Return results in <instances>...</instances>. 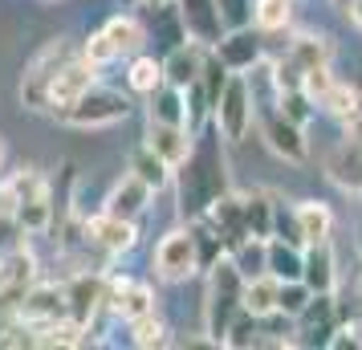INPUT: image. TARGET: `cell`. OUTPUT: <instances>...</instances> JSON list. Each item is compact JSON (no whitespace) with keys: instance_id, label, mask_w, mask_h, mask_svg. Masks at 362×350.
<instances>
[{"instance_id":"obj_20","label":"cell","mask_w":362,"mask_h":350,"mask_svg":"<svg viewBox=\"0 0 362 350\" xmlns=\"http://www.w3.org/2000/svg\"><path fill=\"white\" fill-rule=\"evenodd\" d=\"M147 147H155L171 167H180L196 147V131L175 127V122H147Z\"/></svg>"},{"instance_id":"obj_35","label":"cell","mask_w":362,"mask_h":350,"mask_svg":"<svg viewBox=\"0 0 362 350\" xmlns=\"http://www.w3.org/2000/svg\"><path fill=\"white\" fill-rule=\"evenodd\" d=\"M285 53H289L301 69H313V66H326L329 62V41L326 37H313V33H301Z\"/></svg>"},{"instance_id":"obj_2","label":"cell","mask_w":362,"mask_h":350,"mask_svg":"<svg viewBox=\"0 0 362 350\" xmlns=\"http://www.w3.org/2000/svg\"><path fill=\"white\" fill-rule=\"evenodd\" d=\"M240 310H245V273L232 257H220L208 269V289H204V334L216 346H224V334Z\"/></svg>"},{"instance_id":"obj_48","label":"cell","mask_w":362,"mask_h":350,"mask_svg":"<svg viewBox=\"0 0 362 350\" xmlns=\"http://www.w3.org/2000/svg\"><path fill=\"white\" fill-rule=\"evenodd\" d=\"M358 252H362V212H358Z\"/></svg>"},{"instance_id":"obj_30","label":"cell","mask_w":362,"mask_h":350,"mask_svg":"<svg viewBox=\"0 0 362 350\" xmlns=\"http://www.w3.org/2000/svg\"><path fill=\"white\" fill-rule=\"evenodd\" d=\"M297 224H301L305 245H317V240H329V233H334V212L322 200H301L297 204Z\"/></svg>"},{"instance_id":"obj_39","label":"cell","mask_w":362,"mask_h":350,"mask_svg":"<svg viewBox=\"0 0 362 350\" xmlns=\"http://www.w3.org/2000/svg\"><path fill=\"white\" fill-rule=\"evenodd\" d=\"M277 106H281V115L293 118V122H301V127H305V122L317 115V102H313L305 90H281V94H277Z\"/></svg>"},{"instance_id":"obj_19","label":"cell","mask_w":362,"mask_h":350,"mask_svg":"<svg viewBox=\"0 0 362 350\" xmlns=\"http://www.w3.org/2000/svg\"><path fill=\"white\" fill-rule=\"evenodd\" d=\"M151 196H155V187L143 184L134 171H127L122 180L115 184V192L106 196V212H115V216H127V220H139L143 212L151 208Z\"/></svg>"},{"instance_id":"obj_33","label":"cell","mask_w":362,"mask_h":350,"mask_svg":"<svg viewBox=\"0 0 362 350\" xmlns=\"http://www.w3.org/2000/svg\"><path fill=\"white\" fill-rule=\"evenodd\" d=\"M228 257L236 261V269L248 277H257V273H269V240L264 236H245L236 249H228Z\"/></svg>"},{"instance_id":"obj_31","label":"cell","mask_w":362,"mask_h":350,"mask_svg":"<svg viewBox=\"0 0 362 350\" xmlns=\"http://www.w3.org/2000/svg\"><path fill=\"white\" fill-rule=\"evenodd\" d=\"M127 86H131L134 94L147 98L155 86H163V57H155V53H131V62H127Z\"/></svg>"},{"instance_id":"obj_8","label":"cell","mask_w":362,"mask_h":350,"mask_svg":"<svg viewBox=\"0 0 362 350\" xmlns=\"http://www.w3.org/2000/svg\"><path fill=\"white\" fill-rule=\"evenodd\" d=\"M338 322H342V314H338L334 293H313L310 305L293 317L297 346H313V342H317V346H329L334 334H338Z\"/></svg>"},{"instance_id":"obj_7","label":"cell","mask_w":362,"mask_h":350,"mask_svg":"<svg viewBox=\"0 0 362 350\" xmlns=\"http://www.w3.org/2000/svg\"><path fill=\"white\" fill-rule=\"evenodd\" d=\"M151 269H155V277L159 281H192L199 273V252H196V240L187 233V224L183 228H171V233L155 245V257H151Z\"/></svg>"},{"instance_id":"obj_40","label":"cell","mask_w":362,"mask_h":350,"mask_svg":"<svg viewBox=\"0 0 362 350\" xmlns=\"http://www.w3.org/2000/svg\"><path fill=\"white\" fill-rule=\"evenodd\" d=\"M82 57L90 62V66L102 69V66H110V62H118L122 53H118V45L110 41V33H106V29H98V33H90L82 41Z\"/></svg>"},{"instance_id":"obj_50","label":"cell","mask_w":362,"mask_h":350,"mask_svg":"<svg viewBox=\"0 0 362 350\" xmlns=\"http://www.w3.org/2000/svg\"><path fill=\"white\" fill-rule=\"evenodd\" d=\"M358 310H362V305H358Z\"/></svg>"},{"instance_id":"obj_28","label":"cell","mask_w":362,"mask_h":350,"mask_svg":"<svg viewBox=\"0 0 362 350\" xmlns=\"http://www.w3.org/2000/svg\"><path fill=\"white\" fill-rule=\"evenodd\" d=\"M106 33H110V41L118 45V53L122 57H131V53H143V45H147V25L134 17V13H118V17H110L106 25H102Z\"/></svg>"},{"instance_id":"obj_18","label":"cell","mask_w":362,"mask_h":350,"mask_svg":"<svg viewBox=\"0 0 362 350\" xmlns=\"http://www.w3.org/2000/svg\"><path fill=\"white\" fill-rule=\"evenodd\" d=\"M208 216H212V224L220 228V236H224V245L228 249H236L248 233V220H245V196H236V192H224V196H216L212 208H208Z\"/></svg>"},{"instance_id":"obj_26","label":"cell","mask_w":362,"mask_h":350,"mask_svg":"<svg viewBox=\"0 0 362 350\" xmlns=\"http://www.w3.org/2000/svg\"><path fill=\"white\" fill-rule=\"evenodd\" d=\"M187 233H192V240H196L199 269H212L220 257H228V245H224V236H220V228L212 224V216H208V212L187 220Z\"/></svg>"},{"instance_id":"obj_46","label":"cell","mask_w":362,"mask_h":350,"mask_svg":"<svg viewBox=\"0 0 362 350\" xmlns=\"http://www.w3.org/2000/svg\"><path fill=\"white\" fill-rule=\"evenodd\" d=\"M4 163H8V143L0 139V171H4Z\"/></svg>"},{"instance_id":"obj_47","label":"cell","mask_w":362,"mask_h":350,"mask_svg":"<svg viewBox=\"0 0 362 350\" xmlns=\"http://www.w3.org/2000/svg\"><path fill=\"white\" fill-rule=\"evenodd\" d=\"M131 4H167V0H131Z\"/></svg>"},{"instance_id":"obj_34","label":"cell","mask_w":362,"mask_h":350,"mask_svg":"<svg viewBox=\"0 0 362 350\" xmlns=\"http://www.w3.org/2000/svg\"><path fill=\"white\" fill-rule=\"evenodd\" d=\"M131 326V342L134 346H167L171 338H167V322L159 317V310H151V314H143V317H134V322H127Z\"/></svg>"},{"instance_id":"obj_6","label":"cell","mask_w":362,"mask_h":350,"mask_svg":"<svg viewBox=\"0 0 362 350\" xmlns=\"http://www.w3.org/2000/svg\"><path fill=\"white\" fill-rule=\"evenodd\" d=\"M134 110V102L127 94H118L110 86H90L82 98L69 106L62 122L78 127V131H98V127H115V122H127Z\"/></svg>"},{"instance_id":"obj_45","label":"cell","mask_w":362,"mask_h":350,"mask_svg":"<svg viewBox=\"0 0 362 350\" xmlns=\"http://www.w3.org/2000/svg\"><path fill=\"white\" fill-rule=\"evenodd\" d=\"M346 17L354 21V29H362V0H350L346 4Z\"/></svg>"},{"instance_id":"obj_11","label":"cell","mask_w":362,"mask_h":350,"mask_svg":"<svg viewBox=\"0 0 362 350\" xmlns=\"http://www.w3.org/2000/svg\"><path fill=\"white\" fill-rule=\"evenodd\" d=\"M66 310L69 317L78 322V326H94V317L106 310V277L102 273H90V269H82V273H74L66 281Z\"/></svg>"},{"instance_id":"obj_13","label":"cell","mask_w":362,"mask_h":350,"mask_svg":"<svg viewBox=\"0 0 362 350\" xmlns=\"http://www.w3.org/2000/svg\"><path fill=\"white\" fill-rule=\"evenodd\" d=\"M212 53L232 69V74H248V69L264 62V37L257 25H245V29H224V37L212 45Z\"/></svg>"},{"instance_id":"obj_12","label":"cell","mask_w":362,"mask_h":350,"mask_svg":"<svg viewBox=\"0 0 362 350\" xmlns=\"http://www.w3.org/2000/svg\"><path fill=\"white\" fill-rule=\"evenodd\" d=\"M155 310V289L147 281H134V277H118L110 273L106 277V314L122 317V322H134V317H143Z\"/></svg>"},{"instance_id":"obj_49","label":"cell","mask_w":362,"mask_h":350,"mask_svg":"<svg viewBox=\"0 0 362 350\" xmlns=\"http://www.w3.org/2000/svg\"><path fill=\"white\" fill-rule=\"evenodd\" d=\"M354 293H358V305H362V277H358V289H354Z\"/></svg>"},{"instance_id":"obj_29","label":"cell","mask_w":362,"mask_h":350,"mask_svg":"<svg viewBox=\"0 0 362 350\" xmlns=\"http://www.w3.org/2000/svg\"><path fill=\"white\" fill-rule=\"evenodd\" d=\"M277 293H281V281L273 273H257L245 281V310L257 317H269L277 314Z\"/></svg>"},{"instance_id":"obj_4","label":"cell","mask_w":362,"mask_h":350,"mask_svg":"<svg viewBox=\"0 0 362 350\" xmlns=\"http://www.w3.org/2000/svg\"><path fill=\"white\" fill-rule=\"evenodd\" d=\"M212 122L224 143H240L248 139L252 122H257V98H252V86H248V74H232L220 98L212 106Z\"/></svg>"},{"instance_id":"obj_17","label":"cell","mask_w":362,"mask_h":350,"mask_svg":"<svg viewBox=\"0 0 362 350\" xmlns=\"http://www.w3.org/2000/svg\"><path fill=\"white\" fill-rule=\"evenodd\" d=\"M204 57H208V45H199V41H192V37H187V41H180L175 49L163 53V82L187 90V86L199 78Z\"/></svg>"},{"instance_id":"obj_43","label":"cell","mask_w":362,"mask_h":350,"mask_svg":"<svg viewBox=\"0 0 362 350\" xmlns=\"http://www.w3.org/2000/svg\"><path fill=\"white\" fill-rule=\"evenodd\" d=\"M338 82V78H334V69H329V62L326 66H313V69H305V82H301V90H305V94H310L313 102L322 98V94H326L329 86Z\"/></svg>"},{"instance_id":"obj_14","label":"cell","mask_w":362,"mask_h":350,"mask_svg":"<svg viewBox=\"0 0 362 350\" xmlns=\"http://www.w3.org/2000/svg\"><path fill=\"white\" fill-rule=\"evenodd\" d=\"M66 285H53V281H33L17 301V317L29 322V326H49L57 317H66Z\"/></svg>"},{"instance_id":"obj_21","label":"cell","mask_w":362,"mask_h":350,"mask_svg":"<svg viewBox=\"0 0 362 350\" xmlns=\"http://www.w3.org/2000/svg\"><path fill=\"white\" fill-rule=\"evenodd\" d=\"M301 281L310 285L313 293H334V285H338V257H334L329 240L305 245V273H301Z\"/></svg>"},{"instance_id":"obj_5","label":"cell","mask_w":362,"mask_h":350,"mask_svg":"<svg viewBox=\"0 0 362 350\" xmlns=\"http://www.w3.org/2000/svg\"><path fill=\"white\" fill-rule=\"evenodd\" d=\"M257 127H261L264 147L273 151L277 159H285V163H305V159H310V139H305V127L281 115L277 94H269L264 102L257 98Z\"/></svg>"},{"instance_id":"obj_10","label":"cell","mask_w":362,"mask_h":350,"mask_svg":"<svg viewBox=\"0 0 362 350\" xmlns=\"http://www.w3.org/2000/svg\"><path fill=\"white\" fill-rule=\"evenodd\" d=\"M90 86H98V66H90L82 53H78V57H69L66 66L57 69V78L49 82V115L62 118L69 106L90 90Z\"/></svg>"},{"instance_id":"obj_42","label":"cell","mask_w":362,"mask_h":350,"mask_svg":"<svg viewBox=\"0 0 362 350\" xmlns=\"http://www.w3.org/2000/svg\"><path fill=\"white\" fill-rule=\"evenodd\" d=\"M216 4H220L224 29H245L257 21V0H216Z\"/></svg>"},{"instance_id":"obj_44","label":"cell","mask_w":362,"mask_h":350,"mask_svg":"<svg viewBox=\"0 0 362 350\" xmlns=\"http://www.w3.org/2000/svg\"><path fill=\"white\" fill-rule=\"evenodd\" d=\"M346 134H350V139H358V143H362V106H358V115H354L350 122H346Z\"/></svg>"},{"instance_id":"obj_32","label":"cell","mask_w":362,"mask_h":350,"mask_svg":"<svg viewBox=\"0 0 362 350\" xmlns=\"http://www.w3.org/2000/svg\"><path fill=\"white\" fill-rule=\"evenodd\" d=\"M273 212H277V196L273 192H248L245 196V220L252 236H273Z\"/></svg>"},{"instance_id":"obj_25","label":"cell","mask_w":362,"mask_h":350,"mask_svg":"<svg viewBox=\"0 0 362 350\" xmlns=\"http://www.w3.org/2000/svg\"><path fill=\"white\" fill-rule=\"evenodd\" d=\"M358 106H362V82H334L326 94L317 98V110L329 115L334 122H342V127L358 115Z\"/></svg>"},{"instance_id":"obj_24","label":"cell","mask_w":362,"mask_h":350,"mask_svg":"<svg viewBox=\"0 0 362 350\" xmlns=\"http://www.w3.org/2000/svg\"><path fill=\"white\" fill-rule=\"evenodd\" d=\"M151 13V29L147 37H155L163 49H175L180 41H187V29H183V17H180V4L167 0V4H143Z\"/></svg>"},{"instance_id":"obj_41","label":"cell","mask_w":362,"mask_h":350,"mask_svg":"<svg viewBox=\"0 0 362 350\" xmlns=\"http://www.w3.org/2000/svg\"><path fill=\"white\" fill-rule=\"evenodd\" d=\"M273 236L305 249V236H301V224H297V208H289L285 200H277V212H273Z\"/></svg>"},{"instance_id":"obj_16","label":"cell","mask_w":362,"mask_h":350,"mask_svg":"<svg viewBox=\"0 0 362 350\" xmlns=\"http://www.w3.org/2000/svg\"><path fill=\"white\" fill-rule=\"evenodd\" d=\"M175 4H180L183 29H187L192 41L212 49L216 41L224 37V17H220V4L216 0H175Z\"/></svg>"},{"instance_id":"obj_1","label":"cell","mask_w":362,"mask_h":350,"mask_svg":"<svg viewBox=\"0 0 362 350\" xmlns=\"http://www.w3.org/2000/svg\"><path fill=\"white\" fill-rule=\"evenodd\" d=\"M175 184H180V216L183 220L204 216L216 196L228 192V167H224V155H220V131H216V122H208L196 134L192 155L175 167Z\"/></svg>"},{"instance_id":"obj_9","label":"cell","mask_w":362,"mask_h":350,"mask_svg":"<svg viewBox=\"0 0 362 350\" xmlns=\"http://www.w3.org/2000/svg\"><path fill=\"white\" fill-rule=\"evenodd\" d=\"M86 236H90V245L106 257H122V252H131L139 245V220H127V216H115V212H94V216H86Z\"/></svg>"},{"instance_id":"obj_36","label":"cell","mask_w":362,"mask_h":350,"mask_svg":"<svg viewBox=\"0 0 362 350\" xmlns=\"http://www.w3.org/2000/svg\"><path fill=\"white\" fill-rule=\"evenodd\" d=\"M257 342H261V317L240 310V314L232 317L228 334H224V346L228 350H248V346H257Z\"/></svg>"},{"instance_id":"obj_38","label":"cell","mask_w":362,"mask_h":350,"mask_svg":"<svg viewBox=\"0 0 362 350\" xmlns=\"http://www.w3.org/2000/svg\"><path fill=\"white\" fill-rule=\"evenodd\" d=\"M310 298H313V289L305 281H281V293H277V314L281 317H289L293 322L305 305H310Z\"/></svg>"},{"instance_id":"obj_23","label":"cell","mask_w":362,"mask_h":350,"mask_svg":"<svg viewBox=\"0 0 362 350\" xmlns=\"http://www.w3.org/2000/svg\"><path fill=\"white\" fill-rule=\"evenodd\" d=\"M127 171H134L143 184H151L155 192H163L171 180H175V167L167 163L163 155L155 147H147V143H139V147L131 151V159H127Z\"/></svg>"},{"instance_id":"obj_27","label":"cell","mask_w":362,"mask_h":350,"mask_svg":"<svg viewBox=\"0 0 362 350\" xmlns=\"http://www.w3.org/2000/svg\"><path fill=\"white\" fill-rule=\"evenodd\" d=\"M269 273L277 281H301V273H305V249L281 240V236H269Z\"/></svg>"},{"instance_id":"obj_22","label":"cell","mask_w":362,"mask_h":350,"mask_svg":"<svg viewBox=\"0 0 362 350\" xmlns=\"http://www.w3.org/2000/svg\"><path fill=\"white\" fill-rule=\"evenodd\" d=\"M147 122H175V127H187V98H183L180 86H155L147 94ZM192 131V127H187Z\"/></svg>"},{"instance_id":"obj_15","label":"cell","mask_w":362,"mask_h":350,"mask_svg":"<svg viewBox=\"0 0 362 350\" xmlns=\"http://www.w3.org/2000/svg\"><path fill=\"white\" fill-rule=\"evenodd\" d=\"M326 180L350 196H362V143L342 134L326 155Z\"/></svg>"},{"instance_id":"obj_37","label":"cell","mask_w":362,"mask_h":350,"mask_svg":"<svg viewBox=\"0 0 362 350\" xmlns=\"http://www.w3.org/2000/svg\"><path fill=\"white\" fill-rule=\"evenodd\" d=\"M289 17H293V0H257V29L261 33H277V29H285L289 25Z\"/></svg>"},{"instance_id":"obj_3","label":"cell","mask_w":362,"mask_h":350,"mask_svg":"<svg viewBox=\"0 0 362 350\" xmlns=\"http://www.w3.org/2000/svg\"><path fill=\"white\" fill-rule=\"evenodd\" d=\"M82 49H74L66 37H53L41 49L29 57V66L21 74V106L37 110V115H49V82L57 78V69L66 66L69 57H78Z\"/></svg>"}]
</instances>
